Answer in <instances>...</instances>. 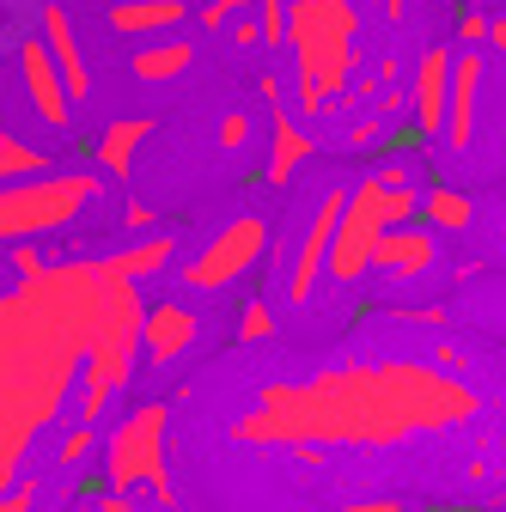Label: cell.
Wrapping results in <instances>:
<instances>
[{
    "label": "cell",
    "instance_id": "cell-1",
    "mask_svg": "<svg viewBox=\"0 0 506 512\" xmlns=\"http://www.w3.org/2000/svg\"><path fill=\"white\" fill-rule=\"evenodd\" d=\"M433 147L446 153L439 165H452L464 177L506 171V68L488 43H464L452 55V98Z\"/></svg>",
    "mask_w": 506,
    "mask_h": 512
},
{
    "label": "cell",
    "instance_id": "cell-2",
    "mask_svg": "<svg viewBox=\"0 0 506 512\" xmlns=\"http://www.w3.org/2000/svg\"><path fill=\"white\" fill-rule=\"evenodd\" d=\"M354 7L348 0H287V61H293V110L324 116L354 80Z\"/></svg>",
    "mask_w": 506,
    "mask_h": 512
},
{
    "label": "cell",
    "instance_id": "cell-3",
    "mask_svg": "<svg viewBox=\"0 0 506 512\" xmlns=\"http://www.w3.org/2000/svg\"><path fill=\"white\" fill-rule=\"evenodd\" d=\"M104 281H110L104 311H98V330H92V342L80 354V378H74V421H92V427L104 421V409L116 403L122 384H129L135 354H141V317H147L135 281H122L110 269H104Z\"/></svg>",
    "mask_w": 506,
    "mask_h": 512
},
{
    "label": "cell",
    "instance_id": "cell-4",
    "mask_svg": "<svg viewBox=\"0 0 506 512\" xmlns=\"http://www.w3.org/2000/svg\"><path fill=\"white\" fill-rule=\"evenodd\" d=\"M311 384V403H318V427H324V445H397L409 433V421L397 415V403L385 397L372 366L360 360H342V366H324Z\"/></svg>",
    "mask_w": 506,
    "mask_h": 512
},
{
    "label": "cell",
    "instance_id": "cell-5",
    "mask_svg": "<svg viewBox=\"0 0 506 512\" xmlns=\"http://www.w3.org/2000/svg\"><path fill=\"white\" fill-rule=\"evenodd\" d=\"M92 196H98L92 171H37L19 183H0V244H25L37 232L80 220V208Z\"/></svg>",
    "mask_w": 506,
    "mask_h": 512
},
{
    "label": "cell",
    "instance_id": "cell-6",
    "mask_svg": "<svg viewBox=\"0 0 506 512\" xmlns=\"http://www.w3.org/2000/svg\"><path fill=\"white\" fill-rule=\"evenodd\" d=\"M385 397L397 403V415L409 421V433H439V427H464L476 415V391L464 378L439 372L427 360H378L372 366Z\"/></svg>",
    "mask_w": 506,
    "mask_h": 512
},
{
    "label": "cell",
    "instance_id": "cell-7",
    "mask_svg": "<svg viewBox=\"0 0 506 512\" xmlns=\"http://www.w3.org/2000/svg\"><path fill=\"white\" fill-rule=\"evenodd\" d=\"M104 482L110 488H153L159 500H171V476H165V403H141L135 415H122L104 439Z\"/></svg>",
    "mask_w": 506,
    "mask_h": 512
},
{
    "label": "cell",
    "instance_id": "cell-8",
    "mask_svg": "<svg viewBox=\"0 0 506 512\" xmlns=\"http://www.w3.org/2000/svg\"><path fill=\"white\" fill-rule=\"evenodd\" d=\"M263 250H269V226H263L257 214H238V220H226L196 256H189L177 275H183L189 293H220V287H232L238 275L257 269V263H263Z\"/></svg>",
    "mask_w": 506,
    "mask_h": 512
},
{
    "label": "cell",
    "instance_id": "cell-9",
    "mask_svg": "<svg viewBox=\"0 0 506 512\" xmlns=\"http://www.w3.org/2000/svg\"><path fill=\"white\" fill-rule=\"evenodd\" d=\"M378 232H385V214H378V196H372V177H360L342 202V220H336V238H330V263L324 275L336 287H354L366 269H372V250H378Z\"/></svg>",
    "mask_w": 506,
    "mask_h": 512
},
{
    "label": "cell",
    "instance_id": "cell-10",
    "mask_svg": "<svg viewBox=\"0 0 506 512\" xmlns=\"http://www.w3.org/2000/svg\"><path fill=\"white\" fill-rule=\"evenodd\" d=\"M238 433L250 445H324L311 384H269V391L257 397V415H244Z\"/></svg>",
    "mask_w": 506,
    "mask_h": 512
},
{
    "label": "cell",
    "instance_id": "cell-11",
    "mask_svg": "<svg viewBox=\"0 0 506 512\" xmlns=\"http://www.w3.org/2000/svg\"><path fill=\"white\" fill-rule=\"evenodd\" d=\"M342 202H348V189H342V183H330L324 196H318V208H311V220H305V232H299L293 256H287L281 293H287L293 305H311V293H318V281H324V263H330V238H336Z\"/></svg>",
    "mask_w": 506,
    "mask_h": 512
},
{
    "label": "cell",
    "instance_id": "cell-12",
    "mask_svg": "<svg viewBox=\"0 0 506 512\" xmlns=\"http://www.w3.org/2000/svg\"><path fill=\"white\" fill-rule=\"evenodd\" d=\"M13 61H19V86H25L37 122L55 128V135H68V128H74V92H68V80H61L49 43H43V37H25V43L13 49Z\"/></svg>",
    "mask_w": 506,
    "mask_h": 512
},
{
    "label": "cell",
    "instance_id": "cell-13",
    "mask_svg": "<svg viewBox=\"0 0 506 512\" xmlns=\"http://www.w3.org/2000/svg\"><path fill=\"white\" fill-rule=\"evenodd\" d=\"M433 263H439V238H433L427 220H409V226H385V232H378V250H372V269L378 275L421 281Z\"/></svg>",
    "mask_w": 506,
    "mask_h": 512
},
{
    "label": "cell",
    "instance_id": "cell-14",
    "mask_svg": "<svg viewBox=\"0 0 506 512\" xmlns=\"http://www.w3.org/2000/svg\"><path fill=\"white\" fill-rule=\"evenodd\" d=\"M196 336H202V317L189 311L183 299L147 305V317H141V354H147L153 366H177L189 348H196Z\"/></svg>",
    "mask_w": 506,
    "mask_h": 512
},
{
    "label": "cell",
    "instance_id": "cell-15",
    "mask_svg": "<svg viewBox=\"0 0 506 512\" xmlns=\"http://www.w3.org/2000/svg\"><path fill=\"white\" fill-rule=\"evenodd\" d=\"M37 37L49 43L61 80H68V92H74V104H86V98H92V68H86V49H80V31H74V13L61 7V0H43V7H37Z\"/></svg>",
    "mask_w": 506,
    "mask_h": 512
},
{
    "label": "cell",
    "instance_id": "cell-16",
    "mask_svg": "<svg viewBox=\"0 0 506 512\" xmlns=\"http://www.w3.org/2000/svg\"><path fill=\"white\" fill-rule=\"evenodd\" d=\"M446 98H452V49H427L415 80H409V116H415V135L421 141H439Z\"/></svg>",
    "mask_w": 506,
    "mask_h": 512
},
{
    "label": "cell",
    "instance_id": "cell-17",
    "mask_svg": "<svg viewBox=\"0 0 506 512\" xmlns=\"http://www.w3.org/2000/svg\"><path fill=\"white\" fill-rule=\"evenodd\" d=\"M305 159H318V147H311V135L299 128V110L287 98H269V165H263V177L281 189V183H293V171Z\"/></svg>",
    "mask_w": 506,
    "mask_h": 512
},
{
    "label": "cell",
    "instance_id": "cell-18",
    "mask_svg": "<svg viewBox=\"0 0 506 512\" xmlns=\"http://www.w3.org/2000/svg\"><path fill=\"white\" fill-rule=\"evenodd\" d=\"M189 19V0H110V13H104V25H110V37H165V31H177Z\"/></svg>",
    "mask_w": 506,
    "mask_h": 512
},
{
    "label": "cell",
    "instance_id": "cell-19",
    "mask_svg": "<svg viewBox=\"0 0 506 512\" xmlns=\"http://www.w3.org/2000/svg\"><path fill=\"white\" fill-rule=\"evenodd\" d=\"M189 61H196V43L177 37V31H165V37H147V43L129 55V74H135L141 86H165V80H183V74H189Z\"/></svg>",
    "mask_w": 506,
    "mask_h": 512
},
{
    "label": "cell",
    "instance_id": "cell-20",
    "mask_svg": "<svg viewBox=\"0 0 506 512\" xmlns=\"http://www.w3.org/2000/svg\"><path fill=\"white\" fill-rule=\"evenodd\" d=\"M98 263L110 269V275H122V281H153V275H165L171 263H177V238L171 232H153V238H135V244H122L116 256H98Z\"/></svg>",
    "mask_w": 506,
    "mask_h": 512
},
{
    "label": "cell",
    "instance_id": "cell-21",
    "mask_svg": "<svg viewBox=\"0 0 506 512\" xmlns=\"http://www.w3.org/2000/svg\"><path fill=\"white\" fill-rule=\"evenodd\" d=\"M153 141V116H116V122H104V135H98V171H110V177H129L135 171V153Z\"/></svg>",
    "mask_w": 506,
    "mask_h": 512
},
{
    "label": "cell",
    "instance_id": "cell-22",
    "mask_svg": "<svg viewBox=\"0 0 506 512\" xmlns=\"http://www.w3.org/2000/svg\"><path fill=\"white\" fill-rule=\"evenodd\" d=\"M421 220H427L433 232H470V226H476V196H470L464 183L433 177V183L421 189Z\"/></svg>",
    "mask_w": 506,
    "mask_h": 512
},
{
    "label": "cell",
    "instance_id": "cell-23",
    "mask_svg": "<svg viewBox=\"0 0 506 512\" xmlns=\"http://www.w3.org/2000/svg\"><path fill=\"white\" fill-rule=\"evenodd\" d=\"M49 171V153L31 147L19 128H0V183H19V177H37Z\"/></svg>",
    "mask_w": 506,
    "mask_h": 512
},
{
    "label": "cell",
    "instance_id": "cell-24",
    "mask_svg": "<svg viewBox=\"0 0 506 512\" xmlns=\"http://www.w3.org/2000/svg\"><path fill=\"white\" fill-rule=\"evenodd\" d=\"M250 141H257V116H250V110H226L220 128H214V147L238 159V153H250Z\"/></svg>",
    "mask_w": 506,
    "mask_h": 512
},
{
    "label": "cell",
    "instance_id": "cell-25",
    "mask_svg": "<svg viewBox=\"0 0 506 512\" xmlns=\"http://www.w3.org/2000/svg\"><path fill=\"white\" fill-rule=\"evenodd\" d=\"M37 25V7L31 0H0V49H19Z\"/></svg>",
    "mask_w": 506,
    "mask_h": 512
},
{
    "label": "cell",
    "instance_id": "cell-26",
    "mask_svg": "<svg viewBox=\"0 0 506 512\" xmlns=\"http://www.w3.org/2000/svg\"><path fill=\"white\" fill-rule=\"evenodd\" d=\"M250 13L263 25V49L287 55V0H250Z\"/></svg>",
    "mask_w": 506,
    "mask_h": 512
},
{
    "label": "cell",
    "instance_id": "cell-27",
    "mask_svg": "<svg viewBox=\"0 0 506 512\" xmlns=\"http://www.w3.org/2000/svg\"><path fill=\"white\" fill-rule=\"evenodd\" d=\"M92 445H98V427H92V421H74L68 433H61V452H55L61 470H80V464L92 458Z\"/></svg>",
    "mask_w": 506,
    "mask_h": 512
},
{
    "label": "cell",
    "instance_id": "cell-28",
    "mask_svg": "<svg viewBox=\"0 0 506 512\" xmlns=\"http://www.w3.org/2000/svg\"><path fill=\"white\" fill-rule=\"evenodd\" d=\"M238 336L244 342H263V336H275V311L257 299V305H244V317H238Z\"/></svg>",
    "mask_w": 506,
    "mask_h": 512
},
{
    "label": "cell",
    "instance_id": "cell-29",
    "mask_svg": "<svg viewBox=\"0 0 506 512\" xmlns=\"http://www.w3.org/2000/svg\"><path fill=\"white\" fill-rule=\"evenodd\" d=\"M244 7H250V0H208V7H202L196 19H202V31L214 37V31H226V25H232V19H238Z\"/></svg>",
    "mask_w": 506,
    "mask_h": 512
},
{
    "label": "cell",
    "instance_id": "cell-30",
    "mask_svg": "<svg viewBox=\"0 0 506 512\" xmlns=\"http://www.w3.org/2000/svg\"><path fill=\"white\" fill-rule=\"evenodd\" d=\"M488 256H494V263H506V202L488 208Z\"/></svg>",
    "mask_w": 506,
    "mask_h": 512
},
{
    "label": "cell",
    "instance_id": "cell-31",
    "mask_svg": "<svg viewBox=\"0 0 506 512\" xmlns=\"http://www.w3.org/2000/svg\"><path fill=\"white\" fill-rule=\"evenodd\" d=\"M37 500V482H19V488H0V512H31Z\"/></svg>",
    "mask_w": 506,
    "mask_h": 512
},
{
    "label": "cell",
    "instance_id": "cell-32",
    "mask_svg": "<svg viewBox=\"0 0 506 512\" xmlns=\"http://www.w3.org/2000/svg\"><path fill=\"white\" fill-rule=\"evenodd\" d=\"M458 31H464V43H482V37H488V13H482V7H470Z\"/></svg>",
    "mask_w": 506,
    "mask_h": 512
},
{
    "label": "cell",
    "instance_id": "cell-33",
    "mask_svg": "<svg viewBox=\"0 0 506 512\" xmlns=\"http://www.w3.org/2000/svg\"><path fill=\"white\" fill-rule=\"evenodd\" d=\"M98 512H135V506H129V488H104V494H98Z\"/></svg>",
    "mask_w": 506,
    "mask_h": 512
},
{
    "label": "cell",
    "instance_id": "cell-34",
    "mask_svg": "<svg viewBox=\"0 0 506 512\" xmlns=\"http://www.w3.org/2000/svg\"><path fill=\"white\" fill-rule=\"evenodd\" d=\"M336 512H403V500H348Z\"/></svg>",
    "mask_w": 506,
    "mask_h": 512
},
{
    "label": "cell",
    "instance_id": "cell-35",
    "mask_svg": "<svg viewBox=\"0 0 506 512\" xmlns=\"http://www.w3.org/2000/svg\"><path fill=\"white\" fill-rule=\"evenodd\" d=\"M13 269H19V275H25V281H31V275H37V269H43V256H37V250H25V244H19V256H13Z\"/></svg>",
    "mask_w": 506,
    "mask_h": 512
},
{
    "label": "cell",
    "instance_id": "cell-36",
    "mask_svg": "<svg viewBox=\"0 0 506 512\" xmlns=\"http://www.w3.org/2000/svg\"><path fill=\"white\" fill-rule=\"evenodd\" d=\"M494 55H506V19H488V37H482Z\"/></svg>",
    "mask_w": 506,
    "mask_h": 512
}]
</instances>
